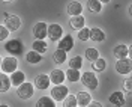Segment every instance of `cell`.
<instances>
[{
    "label": "cell",
    "mask_w": 132,
    "mask_h": 107,
    "mask_svg": "<svg viewBox=\"0 0 132 107\" xmlns=\"http://www.w3.org/2000/svg\"><path fill=\"white\" fill-rule=\"evenodd\" d=\"M5 50L8 51L11 56H21L24 53V45L20 39H9L6 44H5Z\"/></svg>",
    "instance_id": "1"
},
{
    "label": "cell",
    "mask_w": 132,
    "mask_h": 107,
    "mask_svg": "<svg viewBox=\"0 0 132 107\" xmlns=\"http://www.w3.org/2000/svg\"><path fill=\"white\" fill-rule=\"evenodd\" d=\"M80 80L81 83L89 89V91H95V89H98V77L95 73H89V71H86V73H82L81 77H80Z\"/></svg>",
    "instance_id": "2"
},
{
    "label": "cell",
    "mask_w": 132,
    "mask_h": 107,
    "mask_svg": "<svg viewBox=\"0 0 132 107\" xmlns=\"http://www.w3.org/2000/svg\"><path fill=\"white\" fill-rule=\"evenodd\" d=\"M3 26L8 29L9 32H16L20 27H21V20L18 15L14 14H5V23Z\"/></svg>",
    "instance_id": "3"
},
{
    "label": "cell",
    "mask_w": 132,
    "mask_h": 107,
    "mask_svg": "<svg viewBox=\"0 0 132 107\" xmlns=\"http://www.w3.org/2000/svg\"><path fill=\"white\" fill-rule=\"evenodd\" d=\"M0 66H2V71H3L5 74H8V73L9 74H12V73L16 69V66H18V60H16L15 56H11V54H9L8 58L2 59Z\"/></svg>",
    "instance_id": "4"
},
{
    "label": "cell",
    "mask_w": 132,
    "mask_h": 107,
    "mask_svg": "<svg viewBox=\"0 0 132 107\" xmlns=\"http://www.w3.org/2000/svg\"><path fill=\"white\" fill-rule=\"evenodd\" d=\"M33 92H35V86H33V83H21L20 86H18V89H16V95L20 97L21 99H30L33 97Z\"/></svg>",
    "instance_id": "5"
},
{
    "label": "cell",
    "mask_w": 132,
    "mask_h": 107,
    "mask_svg": "<svg viewBox=\"0 0 132 107\" xmlns=\"http://www.w3.org/2000/svg\"><path fill=\"white\" fill-rule=\"evenodd\" d=\"M62 35H63V27L57 23H53V24L48 26V29H47V36L50 38V41L53 42H57L60 38H62Z\"/></svg>",
    "instance_id": "6"
},
{
    "label": "cell",
    "mask_w": 132,
    "mask_h": 107,
    "mask_svg": "<svg viewBox=\"0 0 132 107\" xmlns=\"http://www.w3.org/2000/svg\"><path fill=\"white\" fill-rule=\"evenodd\" d=\"M68 94H69L68 86H65V84H56L51 89V98L54 99V101H63Z\"/></svg>",
    "instance_id": "7"
},
{
    "label": "cell",
    "mask_w": 132,
    "mask_h": 107,
    "mask_svg": "<svg viewBox=\"0 0 132 107\" xmlns=\"http://www.w3.org/2000/svg\"><path fill=\"white\" fill-rule=\"evenodd\" d=\"M131 69H132L131 59H128V58L117 59V62H116V71H117L119 74L126 75V74H129V73H131Z\"/></svg>",
    "instance_id": "8"
},
{
    "label": "cell",
    "mask_w": 132,
    "mask_h": 107,
    "mask_svg": "<svg viewBox=\"0 0 132 107\" xmlns=\"http://www.w3.org/2000/svg\"><path fill=\"white\" fill-rule=\"evenodd\" d=\"M57 42H59V48L66 51V53L74 48V36H72V35H65V36H62Z\"/></svg>",
    "instance_id": "9"
},
{
    "label": "cell",
    "mask_w": 132,
    "mask_h": 107,
    "mask_svg": "<svg viewBox=\"0 0 132 107\" xmlns=\"http://www.w3.org/2000/svg\"><path fill=\"white\" fill-rule=\"evenodd\" d=\"M50 77L47 74H39L35 77V82H33V86L35 88H38V89H41V91H45V89H48L50 88Z\"/></svg>",
    "instance_id": "10"
},
{
    "label": "cell",
    "mask_w": 132,
    "mask_h": 107,
    "mask_svg": "<svg viewBox=\"0 0 132 107\" xmlns=\"http://www.w3.org/2000/svg\"><path fill=\"white\" fill-rule=\"evenodd\" d=\"M47 29H48V24L47 23H38V24L33 26V36L36 39H45L47 38Z\"/></svg>",
    "instance_id": "11"
},
{
    "label": "cell",
    "mask_w": 132,
    "mask_h": 107,
    "mask_svg": "<svg viewBox=\"0 0 132 107\" xmlns=\"http://www.w3.org/2000/svg\"><path fill=\"white\" fill-rule=\"evenodd\" d=\"M48 77H50V82L51 83H54V84H63V82H65V71L56 68V69H53L50 73Z\"/></svg>",
    "instance_id": "12"
},
{
    "label": "cell",
    "mask_w": 132,
    "mask_h": 107,
    "mask_svg": "<svg viewBox=\"0 0 132 107\" xmlns=\"http://www.w3.org/2000/svg\"><path fill=\"white\" fill-rule=\"evenodd\" d=\"M75 99H77V106L78 107H86L92 101V95L89 94V92L80 91V92H77Z\"/></svg>",
    "instance_id": "13"
},
{
    "label": "cell",
    "mask_w": 132,
    "mask_h": 107,
    "mask_svg": "<svg viewBox=\"0 0 132 107\" xmlns=\"http://www.w3.org/2000/svg\"><path fill=\"white\" fill-rule=\"evenodd\" d=\"M110 103H111L113 106H116V107H123L125 104H126V99H125V95L122 94V92L116 91V92H113V94L110 95Z\"/></svg>",
    "instance_id": "14"
},
{
    "label": "cell",
    "mask_w": 132,
    "mask_h": 107,
    "mask_svg": "<svg viewBox=\"0 0 132 107\" xmlns=\"http://www.w3.org/2000/svg\"><path fill=\"white\" fill-rule=\"evenodd\" d=\"M113 53H114L116 59L128 58V56H129V53H131V47H129V45H125V44H119V45L114 48Z\"/></svg>",
    "instance_id": "15"
},
{
    "label": "cell",
    "mask_w": 132,
    "mask_h": 107,
    "mask_svg": "<svg viewBox=\"0 0 132 107\" xmlns=\"http://www.w3.org/2000/svg\"><path fill=\"white\" fill-rule=\"evenodd\" d=\"M9 80H11V84H14V86H16V88H18L21 83L26 82V74L23 73V71H18V69H15V71L11 74Z\"/></svg>",
    "instance_id": "16"
},
{
    "label": "cell",
    "mask_w": 132,
    "mask_h": 107,
    "mask_svg": "<svg viewBox=\"0 0 132 107\" xmlns=\"http://www.w3.org/2000/svg\"><path fill=\"white\" fill-rule=\"evenodd\" d=\"M69 26H71L72 29L80 30V29H82V27L86 26V20H84L82 15H72L71 20H69Z\"/></svg>",
    "instance_id": "17"
},
{
    "label": "cell",
    "mask_w": 132,
    "mask_h": 107,
    "mask_svg": "<svg viewBox=\"0 0 132 107\" xmlns=\"http://www.w3.org/2000/svg\"><path fill=\"white\" fill-rule=\"evenodd\" d=\"M89 39H92V41H95V42H102L105 39V33H104V30H101L98 27H93V29H90Z\"/></svg>",
    "instance_id": "18"
},
{
    "label": "cell",
    "mask_w": 132,
    "mask_h": 107,
    "mask_svg": "<svg viewBox=\"0 0 132 107\" xmlns=\"http://www.w3.org/2000/svg\"><path fill=\"white\" fill-rule=\"evenodd\" d=\"M53 60H54V63L62 65V63H65L66 60H68V53L63 51V50L57 48L54 53H53Z\"/></svg>",
    "instance_id": "19"
},
{
    "label": "cell",
    "mask_w": 132,
    "mask_h": 107,
    "mask_svg": "<svg viewBox=\"0 0 132 107\" xmlns=\"http://www.w3.org/2000/svg\"><path fill=\"white\" fill-rule=\"evenodd\" d=\"M82 12V5L80 2H71L68 5V14L72 17V15H81Z\"/></svg>",
    "instance_id": "20"
},
{
    "label": "cell",
    "mask_w": 132,
    "mask_h": 107,
    "mask_svg": "<svg viewBox=\"0 0 132 107\" xmlns=\"http://www.w3.org/2000/svg\"><path fill=\"white\" fill-rule=\"evenodd\" d=\"M26 60L29 62V63H32V65H36V63H39L42 60V54L41 53H38V51H29V53H26Z\"/></svg>",
    "instance_id": "21"
},
{
    "label": "cell",
    "mask_w": 132,
    "mask_h": 107,
    "mask_svg": "<svg viewBox=\"0 0 132 107\" xmlns=\"http://www.w3.org/2000/svg\"><path fill=\"white\" fill-rule=\"evenodd\" d=\"M35 107H56V101L51 97H41L36 101Z\"/></svg>",
    "instance_id": "22"
},
{
    "label": "cell",
    "mask_w": 132,
    "mask_h": 107,
    "mask_svg": "<svg viewBox=\"0 0 132 107\" xmlns=\"http://www.w3.org/2000/svg\"><path fill=\"white\" fill-rule=\"evenodd\" d=\"M32 48L35 50V51H38V53L44 54V53L47 51V48H48V45H47L45 39H35V42L32 44Z\"/></svg>",
    "instance_id": "23"
},
{
    "label": "cell",
    "mask_w": 132,
    "mask_h": 107,
    "mask_svg": "<svg viewBox=\"0 0 132 107\" xmlns=\"http://www.w3.org/2000/svg\"><path fill=\"white\" fill-rule=\"evenodd\" d=\"M80 77H81L80 69H72V68H69V69L65 73V79H68L71 83L78 82V80H80Z\"/></svg>",
    "instance_id": "24"
},
{
    "label": "cell",
    "mask_w": 132,
    "mask_h": 107,
    "mask_svg": "<svg viewBox=\"0 0 132 107\" xmlns=\"http://www.w3.org/2000/svg\"><path fill=\"white\" fill-rule=\"evenodd\" d=\"M9 89H11V80L8 74L0 73V92H8Z\"/></svg>",
    "instance_id": "25"
},
{
    "label": "cell",
    "mask_w": 132,
    "mask_h": 107,
    "mask_svg": "<svg viewBox=\"0 0 132 107\" xmlns=\"http://www.w3.org/2000/svg\"><path fill=\"white\" fill-rule=\"evenodd\" d=\"M107 68V60L102 58H98L96 60H93L92 62V69L93 71H98V73H101V71H104Z\"/></svg>",
    "instance_id": "26"
},
{
    "label": "cell",
    "mask_w": 132,
    "mask_h": 107,
    "mask_svg": "<svg viewBox=\"0 0 132 107\" xmlns=\"http://www.w3.org/2000/svg\"><path fill=\"white\" fill-rule=\"evenodd\" d=\"M87 9H89L90 12L98 14V12L102 11V3H101L99 0H87Z\"/></svg>",
    "instance_id": "27"
},
{
    "label": "cell",
    "mask_w": 132,
    "mask_h": 107,
    "mask_svg": "<svg viewBox=\"0 0 132 107\" xmlns=\"http://www.w3.org/2000/svg\"><path fill=\"white\" fill-rule=\"evenodd\" d=\"M82 66V58L81 56H75L69 60V68H72V69H81Z\"/></svg>",
    "instance_id": "28"
},
{
    "label": "cell",
    "mask_w": 132,
    "mask_h": 107,
    "mask_svg": "<svg viewBox=\"0 0 132 107\" xmlns=\"http://www.w3.org/2000/svg\"><path fill=\"white\" fill-rule=\"evenodd\" d=\"M99 58V51L98 48H93V47H90V48H87L86 50V59L87 60H96V59Z\"/></svg>",
    "instance_id": "29"
},
{
    "label": "cell",
    "mask_w": 132,
    "mask_h": 107,
    "mask_svg": "<svg viewBox=\"0 0 132 107\" xmlns=\"http://www.w3.org/2000/svg\"><path fill=\"white\" fill-rule=\"evenodd\" d=\"M63 107H77V99H75V95H66L65 99H63Z\"/></svg>",
    "instance_id": "30"
},
{
    "label": "cell",
    "mask_w": 132,
    "mask_h": 107,
    "mask_svg": "<svg viewBox=\"0 0 132 107\" xmlns=\"http://www.w3.org/2000/svg\"><path fill=\"white\" fill-rule=\"evenodd\" d=\"M89 33H90V29H87L86 26L80 29V32H78V38H80V41H89Z\"/></svg>",
    "instance_id": "31"
},
{
    "label": "cell",
    "mask_w": 132,
    "mask_h": 107,
    "mask_svg": "<svg viewBox=\"0 0 132 107\" xmlns=\"http://www.w3.org/2000/svg\"><path fill=\"white\" fill-rule=\"evenodd\" d=\"M8 36H9V30L3 24H0V41L8 39Z\"/></svg>",
    "instance_id": "32"
},
{
    "label": "cell",
    "mask_w": 132,
    "mask_h": 107,
    "mask_svg": "<svg viewBox=\"0 0 132 107\" xmlns=\"http://www.w3.org/2000/svg\"><path fill=\"white\" fill-rule=\"evenodd\" d=\"M123 88H125V91L128 92V94H131L132 92V80H131V77H128V79L125 80Z\"/></svg>",
    "instance_id": "33"
},
{
    "label": "cell",
    "mask_w": 132,
    "mask_h": 107,
    "mask_svg": "<svg viewBox=\"0 0 132 107\" xmlns=\"http://www.w3.org/2000/svg\"><path fill=\"white\" fill-rule=\"evenodd\" d=\"M86 107H102V104H101V103H98V101H90V103H89Z\"/></svg>",
    "instance_id": "34"
},
{
    "label": "cell",
    "mask_w": 132,
    "mask_h": 107,
    "mask_svg": "<svg viewBox=\"0 0 132 107\" xmlns=\"http://www.w3.org/2000/svg\"><path fill=\"white\" fill-rule=\"evenodd\" d=\"M99 2H101V3H110L111 0H99Z\"/></svg>",
    "instance_id": "35"
},
{
    "label": "cell",
    "mask_w": 132,
    "mask_h": 107,
    "mask_svg": "<svg viewBox=\"0 0 132 107\" xmlns=\"http://www.w3.org/2000/svg\"><path fill=\"white\" fill-rule=\"evenodd\" d=\"M0 107H9L8 104H0Z\"/></svg>",
    "instance_id": "36"
},
{
    "label": "cell",
    "mask_w": 132,
    "mask_h": 107,
    "mask_svg": "<svg viewBox=\"0 0 132 107\" xmlns=\"http://www.w3.org/2000/svg\"><path fill=\"white\" fill-rule=\"evenodd\" d=\"M3 2H6V3H9V2H12V0H3Z\"/></svg>",
    "instance_id": "37"
},
{
    "label": "cell",
    "mask_w": 132,
    "mask_h": 107,
    "mask_svg": "<svg viewBox=\"0 0 132 107\" xmlns=\"http://www.w3.org/2000/svg\"><path fill=\"white\" fill-rule=\"evenodd\" d=\"M0 63H2V59H0Z\"/></svg>",
    "instance_id": "38"
},
{
    "label": "cell",
    "mask_w": 132,
    "mask_h": 107,
    "mask_svg": "<svg viewBox=\"0 0 132 107\" xmlns=\"http://www.w3.org/2000/svg\"><path fill=\"white\" fill-rule=\"evenodd\" d=\"M77 107H78V106H77Z\"/></svg>",
    "instance_id": "39"
}]
</instances>
